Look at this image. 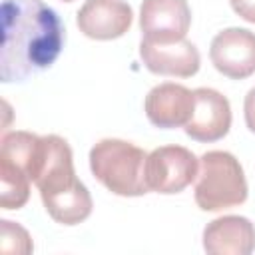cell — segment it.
<instances>
[{
  "label": "cell",
  "mask_w": 255,
  "mask_h": 255,
  "mask_svg": "<svg viewBox=\"0 0 255 255\" xmlns=\"http://www.w3.org/2000/svg\"><path fill=\"white\" fill-rule=\"evenodd\" d=\"M195 106L189 122L185 124V133L203 143H211L227 135L231 128V106L229 100L213 88L193 90Z\"/></svg>",
  "instance_id": "9c48e42d"
},
{
  "label": "cell",
  "mask_w": 255,
  "mask_h": 255,
  "mask_svg": "<svg viewBox=\"0 0 255 255\" xmlns=\"http://www.w3.org/2000/svg\"><path fill=\"white\" fill-rule=\"evenodd\" d=\"M147 153L118 137H106L90 149V169L94 177L112 193L122 197H139L147 193L145 185Z\"/></svg>",
  "instance_id": "3957f363"
},
{
  "label": "cell",
  "mask_w": 255,
  "mask_h": 255,
  "mask_svg": "<svg viewBox=\"0 0 255 255\" xmlns=\"http://www.w3.org/2000/svg\"><path fill=\"white\" fill-rule=\"evenodd\" d=\"M131 20V6L124 0H86L76 16L80 32L92 40H116L129 30Z\"/></svg>",
  "instance_id": "30bf717a"
},
{
  "label": "cell",
  "mask_w": 255,
  "mask_h": 255,
  "mask_svg": "<svg viewBox=\"0 0 255 255\" xmlns=\"http://www.w3.org/2000/svg\"><path fill=\"white\" fill-rule=\"evenodd\" d=\"M62 2H74V0H62Z\"/></svg>",
  "instance_id": "e0dca14e"
},
{
  "label": "cell",
  "mask_w": 255,
  "mask_h": 255,
  "mask_svg": "<svg viewBox=\"0 0 255 255\" xmlns=\"http://www.w3.org/2000/svg\"><path fill=\"white\" fill-rule=\"evenodd\" d=\"M199 161L187 147L161 145L147 153L145 159V185L149 191L171 195L183 191L197 179Z\"/></svg>",
  "instance_id": "5b68a950"
},
{
  "label": "cell",
  "mask_w": 255,
  "mask_h": 255,
  "mask_svg": "<svg viewBox=\"0 0 255 255\" xmlns=\"http://www.w3.org/2000/svg\"><path fill=\"white\" fill-rule=\"evenodd\" d=\"M247 179L239 159L221 149L205 151L199 159L195 203L201 211H223L245 203Z\"/></svg>",
  "instance_id": "277c9868"
},
{
  "label": "cell",
  "mask_w": 255,
  "mask_h": 255,
  "mask_svg": "<svg viewBox=\"0 0 255 255\" xmlns=\"http://www.w3.org/2000/svg\"><path fill=\"white\" fill-rule=\"evenodd\" d=\"M0 229H2V233H0V237H2L0 249L4 253H16V255L32 253V249H34L32 239H30L28 231L22 225H18V223H14L10 219H2L0 221Z\"/></svg>",
  "instance_id": "5bb4252c"
},
{
  "label": "cell",
  "mask_w": 255,
  "mask_h": 255,
  "mask_svg": "<svg viewBox=\"0 0 255 255\" xmlns=\"http://www.w3.org/2000/svg\"><path fill=\"white\" fill-rule=\"evenodd\" d=\"M139 58L143 66L157 76L191 78L201 66L199 50L185 38L177 42H149L141 38Z\"/></svg>",
  "instance_id": "ba28073f"
},
{
  "label": "cell",
  "mask_w": 255,
  "mask_h": 255,
  "mask_svg": "<svg viewBox=\"0 0 255 255\" xmlns=\"http://www.w3.org/2000/svg\"><path fill=\"white\" fill-rule=\"evenodd\" d=\"M48 215L62 225H78L92 213V195L76 177L74 155L60 135H44L32 173Z\"/></svg>",
  "instance_id": "7a4b0ae2"
},
{
  "label": "cell",
  "mask_w": 255,
  "mask_h": 255,
  "mask_svg": "<svg viewBox=\"0 0 255 255\" xmlns=\"http://www.w3.org/2000/svg\"><path fill=\"white\" fill-rule=\"evenodd\" d=\"M209 58L215 70L231 80L255 74V32L247 28H225L211 40Z\"/></svg>",
  "instance_id": "8992f818"
},
{
  "label": "cell",
  "mask_w": 255,
  "mask_h": 255,
  "mask_svg": "<svg viewBox=\"0 0 255 255\" xmlns=\"http://www.w3.org/2000/svg\"><path fill=\"white\" fill-rule=\"evenodd\" d=\"M191 26L187 0H143L139 8V28L149 42L183 40Z\"/></svg>",
  "instance_id": "52a82bcc"
},
{
  "label": "cell",
  "mask_w": 255,
  "mask_h": 255,
  "mask_svg": "<svg viewBox=\"0 0 255 255\" xmlns=\"http://www.w3.org/2000/svg\"><path fill=\"white\" fill-rule=\"evenodd\" d=\"M229 4L237 16L255 24V0H229Z\"/></svg>",
  "instance_id": "9a60e30c"
},
{
  "label": "cell",
  "mask_w": 255,
  "mask_h": 255,
  "mask_svg": "<svg viewBox=\"0 0 255 255\" xmlns=\"http://www.w3.org/2000/svg\"><path fill=\"white\" fill-rule=\"evenodd\" d=\"M243 114H245V124L249 128V131L255 133V88H251L245 96L243 102Z\"/></svg>",
  "instance_id": "2e32d148"
},
{
  "label": "cell",
  "mask_w": 255,
  "mask_h": 255,
  "mask_svg": "<svg viewBox=\"0 0 255 255\" xmlns=\"http://www.w3.org/2000/svg\"><path fill=\"white\" fill-rule=\"evenodd\" d=\"M66 40L64 24L42 0H4L0 80L24 82L34 72L50 68Z\"/></svg>",
  "instance_id": "6da1fadb"
},
{
  "label": "cell",
  "mask_w": 255,
  "mask_h": 255,
  "mask_svg": "<svg viewBox=\"0 0 255 255\" xmlns=\"http://www.w3.org/2000/svg\"><path fill=\"white\" fill-rule=\"evenodd\" d=\"M203 249L211 255H249L255 249V225L241 215H223L203 229Z\"/></svg>",
  "instance_id": "7c38bea8"
},
{
  "label": "cell",
  "mask_w": 255,
  "mask_h": 255,
  "mask_svg": "<svg viewBox=\"0 0 255 255\" xmlns=\"http://www.w3.org/2000/svg\"><path fill=\"white\" fill-rule=\"evenodd\" d=\"M30 177L18 167L0 159V205L2 209H20L30 197Z\"/></svg>",
  "instance_id": "4fadbf2b"
},
{
  "label": "cell",
  "mask_w": 255,
  "mask_h": 255,
  "mask_svg": "<svg viewBox=\"0 0 255 255\" xmlns=\"http://www.w3.org/2000/svg\"><path fill=\"white\" fill-rule=\"evenodd\" d=\"M195 96L181 84L165 82L149 90L143 102L147 120L161 129L185 128L193 114Z\"/></svg>",
  "instance_id": "8fae6325"
}]
</instances>
